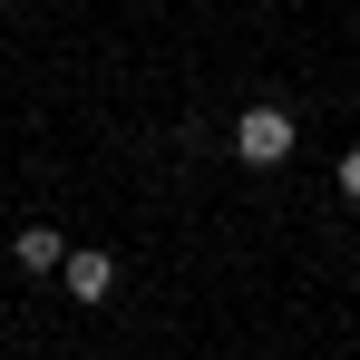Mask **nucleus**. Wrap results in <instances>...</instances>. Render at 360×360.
I'll return each instance as SVG.
<instances>
[{"instance_id":"nucleus-1","label":"nucleus","mask_w":360,"mask_h":360,"mask_svg":"<svg viewBox=\"0 0 360 360\" xmlns=\"http://www.w3.org/2000/svg\"><path fill=\"white\" fill-rule=\"evenodd\" d=\"M292 146H302L292 108H243V117H234V156H243V166H263V176L292 166Z\"/></svg>"},{"instance_id":"nucleus-5","label":"nucleus","mask_w":360,"mask_h":360,"mask_svg":"<svg viewBox=\"0 0 360 360\" xmlns=\"http://www.w3.org/2000/svg\"><path fill=\"white\" fill-rule=\"evenodd\" d=\"M0 10H10V0H0Z\"/></svg>"},{"instance_id":"nucleus-3","label":"nucleus","mask_w":360,"mask_h":360,"mask_svg":"<svg viewBox=\"0 0 360 360\" xmlns=\"http://www.w3.org/2000/svg\"><path fill=\"white\" fill-rule=\"evenodd\" d=\"M59 283H68L78 302H108V292H117V263H108V253H68V263H59Z\"/></svg>"},{"instance_id":"nucleus-2","label":"nucleus","mask_w":360,"mask_h":360,"mask_svg":"<svg viewBox=\"0 0 360 360\" xmlns=\"http://www.w3.org/2000/svg\"><path fill=\"white\" fill-rule=\"evenodd\" d=\"M10 263H20V273H59V263H68V234H59V224H20Z\"/></svg>"},{"instance_id":"nucleus-4","label":"nucleus","mask_w":360,"mask_h":360,"mask_svg":"<svg viewBox=\"0 0 360 360\" xmlns=\"http://www.w3.org/2000/svg\"><path fill=\"white\" fill-rule=\"evenodd\" d=\"M341 195H351V205H360V146H351V156H341Z\"/></svg>"}]
</instances>
